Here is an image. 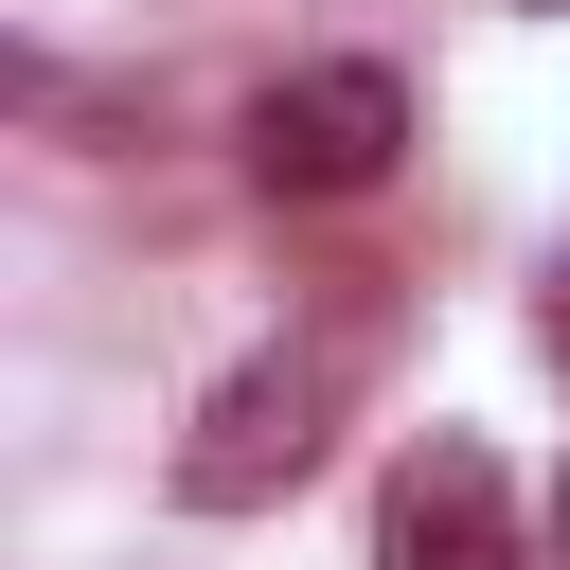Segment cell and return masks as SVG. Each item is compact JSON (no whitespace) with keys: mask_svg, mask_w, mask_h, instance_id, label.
<instances>
[{"mask_svg":"<svg viewBox=\"0 0 570 570\" xmlns=\"http://www.w3.org/2000/svg\"><path fill=\"white\" fill-rule=\"evenodd\" d=\"M552 534H570V499H552Z\"/></svg>","mask_w":570,"mask_h":570,"instance_id":"obj_5","label":"cell"},{"mask_svg":"<svg viewBox=\"0 0 570 570\" xmlns=\"http://www.w3.org/2000/svg\"><path fill=\"white\" fill-rule=\"evenodd\" d=\"M374 570H517V481H499V445L428 428V445L392 463V499H374Z\"/></svg>","mask_w":570,"mask_h":570,"instance_id":"obj_3","label":"cell"},{"mask_svg":"<svg viewBox=\"0 0 570 570\" xmlns=\"http://www.w3.org/2000/svg\"><path fill=\"white\" fill-rule=\"evenodd\" d=\"M321 392H338L321 356H249V374L196 410V445H178V499H196V517H249V499H285V481L321 463Z\"/></svg>","mask_w":570,"mask_h":570,"instance_id":"obj_2","label":"cell"},{"mask_svg":"<svg viewBox=\"0 0 570 570\" xmlns=\"http://www.w3.org/2000/svg\"><path fill=\"white\" fill-rule=\"evenodd\" d=\"M552 356H570V267H552Z\"/></svg>","mask_w":570,"mask_h":570,"instance_id":"obj_4","label":"cell"},{"mask_svg":"<svg viewBox=\"0 0 570 570\" xmlns=\"http://www.w3.org/2000/svg\"><path fill=\"white\" fill-rule=\"evenodd\" d=\"M392 142H410V89H392L374 53L285 71V89L249 107V178H267V196H374V178H392Z\"/></svg>","mask_w":570,"mask_h":570,"instance_id":"obj_1","label":"cell"}]
</instances>
